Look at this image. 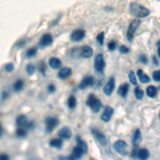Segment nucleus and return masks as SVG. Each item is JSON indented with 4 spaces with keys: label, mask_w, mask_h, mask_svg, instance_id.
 <instances>
[{
    "label": "nucleus",
    "mask_w": 160,
    "mask_h": 160,
    "mask_svg": "<svg viewBox=\"0 0 160 160\" xmlns=\"http://www.w3.org/2000/svg\"><path fill=\"white\" fill-rule=\"evenodd\" d=\"M3 134H4V129H3V128L1 125V124L0 123V138L2 137Z\"/></svg>",
    "instance_id": "46"
},
{
    "label": "nucleus",
    "mask_w": 160,
    "mask_h": 160,
    "mask_svg": "<svg viewBox=\"0 0 160 160\" xmlns=\"http://www.w3.org/2000/svg\"><path fill=\"white\" fill-rule=\"evenodd\" d=\"M4 68L7 72H11L14 69V65L12 62H8L4 65Z\"/></svg>",
    "instance_id": "35"
},
{
    "label": "nucleus",
    "mask_w": 160,
    "mask_h": 160,
    "mask_svg": "<svg viewBox=\"0 0 160 160\" xmlns=\"http://www.w3.org/2000/svg\"><path fill=\"white\" fill-rule=\"evenodd\" d=\"M158 89L154 86H149L146 88V94L149 98H154L157 94Z\"/></svg>",
    "instance_id": "27"
},
{
    "label": "nucleus",
    "mask_w": 160,
    "mask_h": 160,
    "mask_svg": "<svg viewBox=\"0 0 160 160\" xmlns=\"http://www.w3.org/2000/svg\"><path fill=\"white\" fill-rule=\"evenodd\" d=\"M141 21L138 19H133L131 23L129 24V26L128 27L127 33H126V37L129 41H131L134 38V33L136 31V29L138 28L139 25L141 24Z\"/></svg>",
    "instance_id": "5"
},
{
    "label": "nucleus",
    "mask_w": 160,
    "mask_h": 160,
    "mask_svg": "<svg viewBox=\"0 0 160 160\" xmlns=\"http://www.w3.org/2000/svg\"><path fill=\"white\" fill-rule=\"evenodd\" d=\"M94 83V78L91 76H87L81 80V82L78 86V88L81 90H84L87 88L93 86Z\"/></svg>",
    "instance_id": "11"
},
{
    "label": "nucleus",
    "mask_w": 160,
    "mask_h": 160,
    "mask_svg": "<svg viewBox=\"0 0 160 160\" xmlns=\"http://www.w3.org/2000/svg\"><path fill=\"white\" fill-rule=\"evenodd\" d=\"M116 48V42L114 40L110 41L108 44V48L109 51H113Z\"/></svg>",
    "instance_id": "37"
},
{
    "label": "nucleus",
    "mask_w": 160,
    "mask_h": 160,
    "mask_svg": "<svg viewBox=\"0 0 160 160\" xmlns=\"http://www.w3.org/2000/svg\"><path fill=\"white\" fill-rule=\"evenodd\" d=\"M114 88H115V79L114 77H111L103 88L104 93L108 96H111L114 89Z\"/></svg>",
    "instance_id": "12"
},
{
    "label": "nucleus",
    "mask_w": 160,
    "mask_h": 160,
    "mask_svg": "<svg viewBox=\"0 0 160 160\" xmlns=\"http://www.w3.org/2000/svg\"><path fill=\"white\" fill-rule=\"evenodd\" d=\"M28 121L27 117L24 114L19 115L16 119V124L18 127L24 128L27 124Z\"/></svg>",
    "instance_id": "22"
},
{
    "label": "nucleus",
    "mask_w": 160,
    "mask_h": 160,
    "mask_svg": "<svg viewBox=\"0 0 160 160\" xmlns=\"http://www.w3.org/2000/svg\"><path fill=\"white\" fill-rule=\"evenodd\" d=\"M52 36L50 33H46L42 36L39 42V46L44 48L50 46L52 43Z\"/></svg>",
    "instance_id": "10"
},
{
    "label": "nucleus",
    "mask_w": 160,
    "mask_h": 160,
    "mask_svg": "<svg viewBox=\"0 0 160 160\" xmlns=\"http://www.w3.org/2000/svg\"><path fill=\"white\" fill-rule=\"evenodd\" d=\"M142 140V137H141V133L139 130V129H136L134 131L133 137H132V144L134 147H138V144Z\"/></svg>",
    "instance_id": "20"
},
{
    "label": "nucleus",
    "mask_w": 160,
    "mask_h": 160,
    "mask_svg": "<svg viewBox=\"0 0 160 160\" xmlns=\"http://www.w3.org/2000/svg\"><path fill=\"white\" fill-rule=\"evenodd\" d=\"M67 105L70 109H74L76 107L77 100L74 95H71L69 96L67 101Z\"/></svg>",
    "instance_id": "25"
},
{
    "label": "nucleus",
    "mask_w": 160,
    "mask_h": 160,
    "mask_svg": "<svg viewBox=\"0 0 160 160\" xmlns=\"http://www.w3.org/2000/svg\"><path fill=\"white\" fill-rule=\"evenodd\" d=\"M158 52L159 56V58H160V48H159V49H158Z\"/></svg>",
    "instance_id": "48"
},
{
    "label": "nucleus",
    "mask_w": 160,
    "mask_h": 160,
    "mask_svg": "<svg viewBox=\"0 0 160 160\" xmlns=\"http://www.w3.org/2000/svg\"><path fill=\"white\" fill-rule=\"evenodd\" d=\"M72 74V69L68 67H64L61 68L58 73V77L59 79L61 80H64L68 78H69Z\"/></svg>",
    "instance_id": "16"
},
{
    "label": "nucleus",
    "mask_w": 160,
    "mask_h": 160,
    "mask_svg": "<svg viewBox=\"0 0 160 160\" xmlns=\"http://www.w3.org/2000/svg\"><path fill=\"white\" fill-rule=\"evenodd\" d=\"M139 61L141 63L143 64H146L148 63V58L144 54H141L139 56Z\"/></svg>",
    "instance_id": "39"
},
{
    "label": "nucleus",
    "mask_w": 160,
    "mask_h": 160,
    "mask_svg": "<svg viewBox=\"0 0 160 160\" xmlns=\"http://www.w3.org/2000/svg\"><path fill=\"white\" fill-rule=\"evenodd\" d=\"M47 89L49 93H51V94L54 93L56 91V86L54 84L51 83V84H48V86L47 87Z\"/></svg>",
    "instance_id": "42"
},
{
    "label": "nucleus",
    "mask_w": 160,
    "mask_h": 160,
    "mask_svg": "<svg viewBox=\"0 0 160 160\" xmlns=\"http://www.w3.org/2000/svg\"><path fill=\"white\" fill-rule=\"evenodd\" d=\"M26 42V41L24 39H20L18 41H17L16 43L15 44V46L18 48H21L24 47Z\"/></svg>",
    "instance_id": "40"
},
{
    "label": "nucleus",
    "mask_w": 160,
    "mask_h": 160,
    "mask_svg": "<svg viewBox=\"0 0 160 160\" xmlns=\"http://www.w3.org/2000/svg\"><path fill=\"white\" fill-rule=\"evenodd\" d=\"M24 81L22 79H18L16 80L14 83L13 84V90L15 92H19L21 91L23 88H24Z\"/></svg>",
    "instance_id": "26"
},
{
    "label": "nucleus",
    "mask_w": 160,
    "mask_h": 160,
    "mask_svg": "<svg viewBox=\"0 0 160 160\" xmlns=\"http://www.w3.org/2000/svg\"><path fill=\"white\" fill-rule=\"evenodd\" d=\"M92 54L93 50L92 48L88 45L73 48L71 53L73 56H78L83 58H90L92 56Z\"/></svg>",
    "instance_id": "2"
},
{
    "label": "nucleus",
    "mask_w": 160,
    "mask_h": 160,
    "mask_svg": "<svg viewBox=\"0 0 160 160\" xmlns=\"http://www.w3.org/2000/svg\"><path fill=\"white\" fill-rule=\"evenodd\" d=\"M85 154L83 149L79 146H74L72 149L71 154L70 155L72 159V160L79 159L82 157V155Z\"/></svg>",
    "instance_id": "17"
},
{
    "label": "nucleus",
    "mask_w": 160,
    "mask_h": 160,
    "mask_svg": "<svg viewBox=\"0 0 160 160\" xmlns=\"http://www.w3.org/2000/svg\"><path fill=\"white\" fill-rule=\"evenodd\" d=\"M133 158H138L141 160H146L149 156V152L147 149L142 148L139 149H137L136 147L133 149L131 152V156Z\"/></svg>",
    "instance_id": "6"
},
{
    "label": "nucleus",
    "mask_w": 160,
    "mask_h": 160,
    "mask_svg": "<svg viewBox=\"0 0 160 160\" xmlns=\"http://www.w3.org/2000/svg\"><path fill=\"white\" fill-rule=\"evenodd\" d=\"M36 66L32 63H28L26 66V71L29 76H32L36 71Z\"/></svg>",
    "instance_id": "29"
},
{
    "label": "nucleus",
    "mask_w": 160,
    "mask_h": 160,
    "mask_svg": "<svg viewBox=\"0 0 160 160\" xmlns=\"http://www.w3.org/2000/svg\"><path fill=\"white\" fill-rule=\"evenodd\" d=\"M127 143L121 139L117 140L114 143V148L115 150L122 156H126L128 154L127 151Z\"/></svg>",
    "instance_id": "8"
},
{
    "label": "nucleus",
    "mask_w": 160,
    "mask_h": 160,
    "mask_svg": "<svg viewBox=\"0 0 160 160\" xmlns=\"http://www.w3.org/2000/svg\"><path fill=\"white\" fill-rule=\"evenodd\" d=\"M76 141L77 145L80 146L83 149L84 153L86 154L88 150V147L87 143L83 139H82V138L79 135H77L76 136Z\"/></svg>",
    "instance_id": "24"
},
{
    "label": "nucleus",
    "mask_w": 160,
    "mask_h": 160,
    "mask_svg": "<svg viewBox=\"0 0 160 160\" xmlns=\"http://www.w3.org/2000/svg\"><path fill=\"white\" fill-rule=\"evenodd\" d=\"M104 32H99L96 36V40L100 46H102L104 44Z\"/></svg>",
    "instance_id": "34"
},
{
    "label": "nucleus",
    "mask_w": 160,
    "mask_h": 160,
    "mask_svg": "<svg viewBox=\"0 0 160 160\" xmlns=\"http://www.w3.org/2000/svg\"><path fill=\"white\" fill-rule=\"evenodd\" d=\"M28 131L23 127H18L16 130V135L18 138L22 139L27 136Z\"/></svg>",
    "instance_id": "28"
},
{
    "label": "nucleus",
    "mask_w": 160,
    "mask_h": 160,
    "mask_svg": "<svg viewBox=\"0 0 160 160\" xmlns=\"http://www.w3.org/2000/svg\"><path fill=\"white\" fill-rule=\"evenodd\" d=\"M62 139L61 138H53L51 139L49 142V145L50 147L57 149H60L62 147Z\"/></svg>",
    "instance_id": "19"
},
{
    "label": "nucleus",
    "mask_w": 160,
    "mask_h": 160,
    "mask_svg": "<svg viewBox=\"0 0 160 160\" xmlns=\"http://www.w3.org/2000/svg\"><path fill=\"white\" fill-rule=\"evenodd\" d=\"M158 1H160V0H158Z\"/></svg>",
    "instance_id": "50"
},
{
    "label": "nucleus",
    "mask_w": 160,
    "mask_h": 160,
    "mask_svg": "<svg viewBox=\"0 0 160 160\" xmlns=\"http://www.w3.org/2000/svg\"><path fill=\"white\" fill-rule=\"evenodd\" d=\"M129 85L128 83H124L122 84H121L118 89V94L121 96L122 98H125L128 92L129 91Z\"/></svg>",
    "instance_id": "21"
},
{
    "label": "nucleus",
    "mask_w": 160,
    "mask_h": 160,
    "mask_svg": "<svg viewBox=\"0 0 160 160\" xmlns=\"http://www.w3.org/2000/svg\"><path fill=\"white\" fill-rule=\"evenodd\" d=\"M38 49L36 48L32 47L29 49H28L26 52V56L27 58H32L37 54Z\"/></svg>",
    "instance_id": "30"
},
{
    "label": "nucleus",
    "mask_w": 160,
    "mask_h": 160,
    "mask_svg": "<svg viewBox=\"0 0 160 160\" xmlns=\"http://www.w3.org/2000/svg\"><path fill=\"white\" fill-rule=\"evenodd\" d=\"M59 120L57 118L49 116L45 120V131L46 134H51L54 129L58 126Z\"/></svg>",
    "instance_id": "4"
},
{
    "label": "nucleus",
    "mask_w": 160,
    "mask_h": 160,
    "mask_svg": "<svg viewBox=\"0 0 160 160\" xmlns=\"http://www.w3.org/2000/svg\"><path fill=\"white\" fill-rule=\"evenodd\" d=\"M159 118L160 119V113H159Z\"/></svg>",
    "instance_id": "49"
},
{
    "label": "nucleus",
    "mask_w": 160,
    "mask_h": 160,
    "mask_svg": "<svg viewBox=\"0 0 160 160\" xmlns=\"http://www.w3.org/2000/svg\"><path fill=\"white\" fill-rule=\"evenodd\" d=\"M129 51H130L129 49L124 45H121L119 47V52L121 54H127L129 52Z\"/></svg>",
    "instance_id": "41"
},
{
    "label": "nucleus",
    "mask_w": 160,
    "mask_h": 160,
    "mask_svg": "<svg viewBox=\"0 0 160 160\" xmlns=\"http://www.w3.org/2000/svg\"><path fill=\"white\" fill-rule=\"evenodd\" d=\"M46 64L44 61H41L38 64V70L41 73L42 75L45 76L46 75Z\"/></svg>",
    "instance_id": "31"
},
{
    "label": "nucleus",
    "mask_w": 160,
    "mask_h": 160,
    "mask_svg": "<svg viewBox=\"0 0 160 160\" xmlns=\"http://www.w3.org/2000/svg\"><path fill=\"white\" fill-rule=\"evenodd\" d=\"M134 94L138 99H141L144 96V91L139 88L137 87L134 89Z\"/></svg>",
    "instance_id": "32"
},
{
    "label": "nucleus",
    "mask_w": 160,
    "mask_h": 160,
    "mask_svg": "<svg viewBox=\"0 0 160 160\" xmlns=\"http://www.w3.org/2000/svg\"><path fill=\"white\" fill-rule=\"evenodd\" d=\"M48 64H49V66L53 69H58L62 66L61 61L59 58H56V57L51 58L49 60Z\"/></svg>",
    "instance_id": "18"
},
{
    "label": "nucleus",
    "mask_w": 160,
    "mask_h": 160,
    "mask_svg": "<svg viewBox=\"0 0 160 160\" xmlns=\"http://www.w3.org/2000/svg\"><path fill=\"white\" fill-rule=\"evenodd\" d=\"M105 61L102 54H98L94 59V69L96 72L99 73H102L103 70L105 68Z\"/></svg>",
    "instance_id": "7"
},
{
    "label": "nucleus",
    "mask_w": 160,
    "mask_h": 160,
    "mask_svg": "<svg viewBox=\"0 0 160 160\" xmlns=\"http://www.w3.org/2000/svg\"><path fill=\"white\" fill-rule=\"evenodd\" d=\"M114 110L112 107H111L109 106H106L103 112L102 113V114L101 116V120L106 122H109L110 121V119H111V118L114 114Z\"/></svg>",
    "instance_id": "13"
},
{
    "label": "nucleus",
    "mask_w": 160,
    "mask_h": 160,
    "mask_svg": "<svg viewBox=\"0 0 160 160\" xmlns=\"http://www.w3.org/2000/svg\"><path fill=\"white\" fill-rule=\"evenodd\" d=\"M137 75L138 76V78L140 82L142 83L146 84V83H148L150 81L149 77L146 73H144L143 71L141 69L137 71Z\"/></svg>",
    "instance_id": "23"
},
{
    "label": "nucleus",
    "mask_w": 160,
    "mask_h": 160,
    "mask_svg": "<svg viewBox=\"0 0 160 160\" xmlns=\"http://www.w3.org/2000/svg\"><path fill=\"white\" fill-rule=\"evenodd\" d=\"M128 78H129L130 82L132 85H134V86L137 85L138 83H137V80H136V76H135V74L132 71H131L129 72V73L128 74Z\"/></svg>",
    "instance_id": "33"
},
{
    "label": "nucleus",
    "mask_w": 160,
    "mask_h": 160,
    "mask_svg": "<svg viewBox=\"0 0 160 160\" xmlns=\"http://www.w3.org/2000/svg\"><path fill=\"white\" fill-rule=\"evenodd\" d=\"M34 128H35V123L34 121H28L27 124L24 127V128H26V129L27 131L33 130L34 129Z\"/></svg>",
    "instance_id": "38"
},
{
    "label": "nucleus",
    "mask_w": 160,
    "mask_h": 160,
    "mask_svg": "<svg viewBox=\"0 0 160 160\" xmlns=\"http://www.w3.org/2000/svg\"><path fill=\"white\" fill-rule=\"evenodd\" d=\"M156 45H157V46H158L159 48H160V40L157 42V44H156Z\"/></svg>",
    "instance_id": "47"
},
{
    "label": "nucleus",
    "mask_w": 160,
    "mask_h": 160,
    "mask_svg": "<svg viewBox=\"0 0 160 160\" xmlns=\"http://www.w3.org/2000/svg\"><path fill=\"white\" fill-rule=\"evenodd\" d=\"M86 104V106L91 109L92 112L93 113H98L102 106L101 101L93 94H90L89 95Z\"/></svg>",
    "instance_id": "3"
},
{
    "label": "nucleus",
    "mask_w": 160,
    "mask_h": 160,
    "mask_svg": "<svg viewBox=\"0 0 160 160\" xmlns=\"http://www.w3.org/2000/svg\"><path fill=\"white\" fill-rule=\"evenodd\" d=\"M9 159V157L8 155L6 154H0V160H8Z\"/></svg>",
    "instance_id": "44"
},
{
    "label": "nucleus",
    "mask_w": 160,
    "mask_h": 160,
    "mask_svg": "<svg viewBox=\"0 0 160 160\" xmlns=\"http://www.w3.org/2000/svg\"><path fill=\"white\" fill-rule=\"evenodd\" d=\"M152 79L154 81L160 82V69L154 71L152 74Z\"/></svg>",
    "instance_id": "36"
},
{
    "label": "nucleus",
    "mask_w": 160,
    "mask_h": 160,
    "mask_svg": "<svg viewBox=\"0 0 160 160\" xmlns=\"http://www.w3.org/2000/svg\"><path fill=\"white\" fill-rule=\"evenodd\" d=\"M58 135L59 138L62 139L69 140L72 137V131L69 127L64 126L59 129L58 132Z\"/></svg>",
    "instance_id": "15"
},
{
    "label": "nucleus",
    "mask_w": 160,
    "mask_h": 160,
    "mask_svg": "<svg viewBox=\"0 0 160 160\" xmlns=\"http://www.w3.org/2000/svg\"><path fill=\"white\" fill-rule=\"evenodd\" d=\"M152 62H153L154 65H155L156 66H158V64H159V62H158V59H157V58L155 56H154L152 57Z\"/></svg>",
    "instance_id": "45"
},
{
    "label": "nucleus",
    "mask_w": 160,
    "mask_h": 160,
    "mask_svg": "<svg viewBox=\"0 0 160 160\" xmlns=\"http://www.w3.org/2000/svg\"><path fill=\"white\" fill-rule=\"evenodd\" d=\"M9 96V92L8 91H3L2 92V93H1V99H2V100L4 101V100L7 99L8 98Z\"/></svg>",
    "instance_id": "43"
},
{
    "label": "nucleus",
    "mask_w": 160,
    "mask_h": 160,
    "mask_svg": "<svg viewBox=\"0 0 160 160\" xmlns=\"http://www.w3.org/2000/svg\"><path fill=\"white\" fill-rule=\"evenodd\" d=\"M86 36V32L82 29H76L71 34V39L74 42H79L82 41Z\"/></svg>",
    "instance_id": "14"
},
{
    "label": "nucleus",
    "mask_w": 160,
    "mask_h": 160,
    "mask_svg": "<svg viewBox=\"0 0 160 160\" xmlns=\"http://www.w3.org/2000/svg\"><path fill=\"white\" fill-rule=\"evenodd\" d=\"M91 132L93 136L96 139V140L102 146H105L107 145L108 140L106 137L103 134H102L98 129L94 128H92L91 129Z\"/></svg>",
    "instance_id": "9"
},
{
    "label": "nucleus",
    "mask_w": 160,
    "mask_h": 160,
    "mask_svg": "<svg viewBox=\"0 0 160 160\" xmlns=\"http://www.w3.org/2000/svg\"><path fill=\"white\" fill-rule=\"evenodd\" d=\"M129 12L130 13L138 18H144L149 15V10L145 6L138 4L136 2H132L129 4Z\"/></svg>",
    "instance_id": "1"
}]
</instances>
